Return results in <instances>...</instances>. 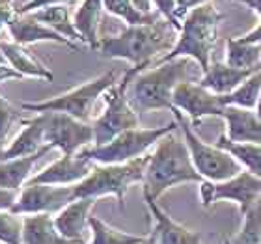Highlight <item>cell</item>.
I'll return each mask as SVG.
<instances>
[{"mask_svg":"<svg viewBox=\"0 0 261 244\" xmlns=\"http://www.w3.org/2000/svg\"><path fill=\"white\" fill-rule=\"evenodd\" d=\"M177 38L179 32L161 17L149 24H135L116 36H105L97 45V52L105 58L125 60L133 67H147L153 58L168 55Z\"/></svg>","mask_w":261,"mask_h":244,"instance_id":"1","label":"cell"},{"mask_svg":"<svg viewBox=\"0 0 261 244\" xmlns=\"http://www.w3.org/2000/svg\"><path fill=\"white\" fill-rule=\"evenodd\" d=\"M183 183H203V177L196 172L185 140L170 132L159 142L149 157L142 194L159 200L166 190Z\"/></svg>","mask_w":261,"mask_h":244,"instance_id":"2","label":"cell"},{"mask_svg":"<svg viewBox=\"0 0 261 244\" xmlns=\"http://www.w3.org/2000/svg\"><path fill=\"white\" fill-rule=\"evenodd\" d=\"M222 19L224 15L215 8L213 2H207L189 11L181 21L179 38H177L175 47L168 55L159 58L155 65L175 60V58H192L205 73L213 64V52L217 47L218 28H220Z\"/></svg>","mask_w":261,"mask_h":244,"instance_id":"3","label":"cell"},{"mask_svg":"<svg viewBox=\"0 0 261 244\" xmlns=\"http://www.w3.org/2000/svg\"><path fill=\"white\" fill-rule=\"evenodd\" d=\"M187 58L157 64L146 73H138L129 86V101L136 112L153 110H174L172 97L181 82L189 80Z\"/></svg>","mask_w":261,"mask_h":244,"instance_id":"4","label":"cell"},{"mask_svg":"<svg viewBox=\"0 0 261 244\" xmlns=\"http://www.w3.org/2000/svg\"><path fill=\"white\" fill-rule=\"evenodd\" d=\"M149 157L151 153L125 164H95L92 174L75 184L76 200L79 198L99 200L103 196H114L120 203V209H125V192L133 184L144 181Z\"/></svg>","mask_w":261,"mask_h":244,"instance_id":"5","label":"cell"},{"mask_svg":"<svg viewBox=\"0 0 261 244\" xmlns=\"http://www.w3.org/2000/svg\"><path fill=\"white\" fill-rule=\"evenodd\" d=\"M144 67H130L125 71V75L120 82H116L109 92L105 93V106L103 114L93 121V146H105L116 136L123 134L127 130L140 127L138 123V112L133 109L129 101V86L135 80V76L142 73Z\"/></svg>","mask_w":261,"mask_h":244,"instance_id":"6","label":"cell"},{"mask_svg":"<svg viewBox=\"0 0 261 244\" xmlns=\"http://www.w3.org/2000/svg\"><path fill=\"white\" fill-rule=\"evenodd\" d=\"M179 129L177 121H170L163 127H153V129H130L123 134L116 136L114 140H110L105 146H93L82 149L79 155L92 160L95 164H125L130 160L147 155V149L157 146L164 136L170 132H175Z\"/></svg>","mask_w":261,"mask_h":244,"instance_id":"7","label":"cell"},{"mask_svg":"<svg viewBox=\"0 0 261 244\" xmlns=\"http://www.w3.org/2000/svg\"><path fill=\"white\" fill-rule=\"evenodd\" d=\"M116 78H118L116 71H109V73H103V75L95 76V78L84 82L81 86L73 88L69 92L56 95V97L36 101V103L24 101L21 106L28 112H38V114L62 112V114H67L71 118H76V120L88 123V120L92 118L93 106L97 103V99L103 97L105 93L114 86L118 82Z\"/></svg>","mask_w":261,"mask_h":244,"instance_id":"8","label":"cell"},{"mask_svg":"<svg viewBox=\"0 0 261 244\" xmlns=\"http://www.w3.org/2000/svg\"><path fill=\"white\" fill-rule=\"evenodd\" d=\"M172 112H174V120L177 121V127L183 132V140L187 144L192 164H194L196 172L203 177V181L222 183V181L231 179L243 172L241 164L228 151L220 149L217 144H207L205 140H201L183 112L175 109Z\"/></svg>","mask_w":261,"mask_h":244,"instance_id":"9","label":"cell"},{"mask_svg":"<svg viewBox=\"0 0 261 244\" xmlns=\"http://www.w3.org/2000/svg\"><path fill=\"white\" fill-rule=\"evenodd\" d=\"M45 142L62 155H76L93 144V127L62 112H45Z\"/></svg>","mask_w":261,"mask_h":244,"instance_id":"10","label":"cell"},{"mask_svg":"<svg viewBox=\"0 0 261 244\" xmlns=\"http://www.w3.org/2000/svg\"><path fill=\"white\" fill-rule=\"evenodd\" d=\"M259 198L261 177L246 170L222 183H211V181L200 183V201L203 207H211L215 201L229 200L239 205L241 214H245Z\"/></svg>","mask_w":261,"mask_h":244,"instance_id":"11","label":"cell"},{"mask_svg":"<svg viewBox=\"0 0 261 244\" xmlns=\"http://www.w3.org/2000/svg\"><path fill=\"white\" fill-rule=\"evenodd\" d=\"M75 184L73 186H55V184H36L28 183L19 192L15 205L11 209L13 214H58L75 201Z\"/></svg>","mask_w":261,"mask_h":244,"instance_id":"12","label":"cell"},{"mask_svg":"<svg viewBox=\"0 0 261 244\" xmlns=\"http://www.w3.org/2000/svg\"><path fill=\"white\" fill-rule=\"evenodd\" d=\"M172 104L175 110H179L189 118L192 127H198L201 120L218 116L222 118L226 104L222 101V95L213 93L200 84V82L185 80L175 88Z\"/></svg>","mask_w":261,"mask_h":244,"instance_id":"13","label":"cell"},{"mask_svg":"<svg viewBox=\"0 0 261 244\" xmlns=\"http://www.w3.org/2000/svg\"><path fill=\"white\" fill-rule=\"evenodd\" d=\"M95 162L84 158L82 155H62L58 160L45 166L41 172L34 174L28 183L36 184H55V186H73L84 181L92 174Z\"/></svg>","mask_w":261,"mask_h":244,"instance_id":"14","label":"cell"},{"mask_svg":"<svg viewBox=\"0 0 261 244\" xmlns=\"http://www.w3.org/2000/svg\"><path fill=\"white\" fill-rule=\"evenodd\" d=\"M8 32H10L11 39L15 43L27 47L32 43H41V41H53V43L64 45L71 50H79V45L65 39L64 36L56 34L55 30H50L49 26H45L43 22H39L38 19H34L30 13L27 15H19L17 13L8 24Z\"/></svg>","mask_w":261,"mask_h":244,"instance_id":"15","label":"cell"},{"mask_svg":"<svg viewBox=\"0 0 261 244\" xmlns=\"http://www.w3.org/2000/svg\"><path fill=\"white\" fill-rule=\"evenodd\" d=\"M95 201H97L95 198H79L71 201L67 207H64L55 216V226L58 233L67 240L82 244V231L88 226L90 211L93 209Z\"/></svg>","mask_w":261,"mask_h":244,"instance_id":"16","label":"cell"},{"mask_svg":"<svg viewBox=\"0 0 261 244\" xmlns=\"http://www.w3.org/2000/svg\"><path fill=\"white\" fill-rule=\"evenodd\" d=\"M226 132L229 140L245 144H261V120L256 110H246L239 106H226L222 114Z\"/></svg>","mask_w":261,"mask_h":244,"instance_id":"17","label":"cell"},{"mask_svg":"<svg viewBox=\"0 0 261 244\" xmlns=\"http://www.w3.org/2000/svg\"><path fill=\"white\" fill-rule=\"evenodd\" d=\"M147 203V209L155 220V229L153 233L157 237V244H201L200 235L187 229L185 226L177 224L175 220L166 214V212L157 205V200L149 196H144Z\"/></svg>","mask_w":261,"mask_h":244,"instance_id":"18","label":"cell"},{"mask_svg":"<svg viewBox=\"0 0 261 244\" xmlns=\"http://www.w3.org/2000/svg\"><path fill=\"white\" fill-rule=\"evenodd\" d=\"M55 147L47 146L41 147L38 153L28 155V157H19V158H10L0 162V188H10V190H19L24 184H28V181L34 177V168L36 164L41 160L43 157H47Z\"/></svg>","mask_w":261,"mask_h":244,"instance_id":"19","label":"cell"},{"mask_svg":"<svg viewBox=\"0 0 261 244\" xmlns=\"http://www.w3.org/2000/svg\"><path fill=\"white\" fill-rule=\"evenodd\" d=\"M256 71L259 69H237L226 62H213L211 67L201 75L200 84L217 95H228L237 90L246 78H250Z\"/></svg>","mask_w":261,"mask_h":244,"instance_id":"20","label":"cell"},{"mask_svg":"<svg viewBox=\"0 0 261 244\" xmlns=\"http://www.w3.org/2000/svg\"><path fill=\"white\" fill-rule=\"evenodd\" d=\"M24 129L10 142V146L4 147V160L19 157H28L38 153L41 147L47 146L45 142V123L43 116L38 114L32 120H22Z\"/></svg>","mask_w":261,"mask_h":244,"instance_id":"21","label":"cell"},{"mask_svg":"<svg viewBox=\"0 0 261 244\" xmlns=\"http://www.w3.org/2000/svg\"><path fill=\"white\" fill-rule=\"evenodd\" d=\"M0 50H2L8 65H10L11 69H15L21 76L39 78V80H49V82L55 78L49 67H45L22 45L15 43V41H4V39H0Z\"/></svg>","mask_w":261,"mask_h":244,"instance_id":"22","label":"cell"},{"mask_svg":"<svg viewBox=\"0 0 261 244\" xmlns=\"http://www.w3.org/2000/svg\"><path fill=\"white\" fill-rule=\"evenodd\" d=\"M22 244H76L58 233L53 214H27L22 218Z\"/></svg>","mask_w":261,"mask_h":244,"instance_id":"23","label":"cell"},{"mask_svg":"<svg viewBox=\"0 0 261 244\" xmlns=\"http://www.w3.org/2000/svg\"><path fill=\"white\" fill-rule=\"evenodd\" d=\"M103 10V0H82L81 6L76 8L75 15H73L76 32L81 34L82 41L92 50H97V45L101 41L99 24H101Z\"/></svg>","mask_w":261,"mask_h":244,"instance_id":"24","label":"cell"},{"mask_svg":"<svg viewBox=\"0 0 261 244\" xmlns=\"http://www.w3.org/2000/svg\"><path fill=\"white\" fill-rule=\"evenodd\" d=\"M30 15L34 19H38L39 22H43L45 26H49L50 30H55L56 34L64 36L65 39H69L73 43H84L81 38V34L76 32L75 22L71 19L69 8L67 6H50V8H43V10L32 11Z\"/></svg>","mask_w":261,"mask_h":244,"instance_id":"25","label":"cell"},{"mask_svg":"<svg viewBox=\"0 0 261 244\" xmlns=\"http://www.w3.org/2000/svg\"><path fill=\"white\" fill-rule=\"evenodd\" d=\"M220 149L228 151L241 164V168L261 177V144H245V142L229 140L226 134H220L215 142Z\"/></svg>","mask_w":261,"mask_h":244,"instance_id":"26","label":"cell"},{"mask_svg":"<svg viewBox=\"0 0 261 244\" xmlns=\"http://www.w3.org/2000/svg\"><path fill=\"white\" fill-rule=\"evenodd\" d=\"M224 62L237 69H261V45L245 43L241 38H228Z\"/></svg>","mask_w":261,"mask_h":244,"instance_id":"27","label":"cell"},{"mask_svg":"<svg viewBox=\"0 0 261 244\" xmlns=\"http://www.w3.org/2000/svg\"><path fill=\"white\" fill-rule=\"evenodd\" d=\"M259 95H261V69L256 71L250 78H246L237 90H233L228 95H222V101L226 106H239V109H246V110H256Z\"/></svg>","mask_w":261,"mask_h":244,"instance_id":"28","label":"cell"},{"mask_svg":"<svg viewBox=\"0 0 261 244\" xmlns=\"http://www.w3.org/2000/svg\"><path fill=\"white\" fill-rule=\"evenodd\" d=\"M88 226L92 229V240L88 244H142L146 240V237H136L112 228L97 216H90Z\"/></svg>","mask_w":261,"mask_h":244,"instance_id":"29","label":"cell"},{"mask_svg":"<svg viewBox=\"0 0 261 244\" xmlns=\"http://www.w3.org/2000/svg\"><path fill=\"white\" fill-rule=\"evenodd\" d=\"M105 10L109 11L110 15L118 17L123 22H127V26H135V24H149L161 19L157 11L153 13H142L140 10H136L133 0H103Z\"/></svg>","mask_w":261,"mask_h":244,"instance_id":"30","label":"cell"},{"mask_svg":"<svg viewBox=\"0 0 261 244\" xmlns=\"http://www.w3.org/2000/svg\"><path fill=\"white\" fill-rule=\"evenodd\" d=\"M243 226L231 244H261V198L243 214Z\"/></svg>","mask_w":261,"mask_h":244,"instance_id":"31","label":"cell"},{"mask_svg":"<svg viewBox=\"0 0 261 244\" xmlns=\"http://www.w3.org/2000/svg\"><path fill=\"white\" fill-rule=\"evenodd\" d=\"M0 244H22V218L11 211H0Z\"/></svg>","mask_w":261,"mask_h":244,"instance_id":"32","label":"cell"},{"mask_svg":"<svg viewBox=\"0 0 261 244\" xmlns=\"http://www.w3.org/2000/svg\"><path fill=\"white\" fill-rule=\"evenodd\" d=\"M15 121H22L21 116H19V110L8 99L0 95V147H4L6 138H8Z\"/></svg>","mask_w":261,"mask_h":244,"instance_id":"33","label":"cell"},{"mask_svg":"<svg viewBox=\"0 0 261 244\" xmlns=\"http://www.w3.org/2000/svg\"><path fill=\"white\" fill-rule=\"evenodd\" d=\"M175 2H177V0H153V6L157 8L159 15L163 17V19H166V21L179 32L181 21L177 19V15H175Z\"/></svg>","mask_w":261,"mask_h":244,"instance_id":"34","label":"cell"},{"mask_svg":"<svg viewBox=\"0 0 261 244\" xmlns=\"http://www.w3.org/2000/svg\"><path fill=\"white\" fill-rule=\"evenodd\" d=\"M73 0H28L21 8H15L19 15H27V13H32V11L43 10V8H50V6H67Z\"/></svg>","mask_w":261,"mask_h":244,"instance_id":"35","label":"cell"},{"mask_svg":"<svg viewBox=\"0 0 261 244\" xmlns=\"http://www.w3.org/2000/svg\"><path fill=\"white\" fill-rule=\"evenodd\" d=\"M17 15V10L13 8V0H0V32L8 28L10 21Z\"/></svg>","mask_w":261,"mask_h":244,"instance_id":"36","label":"cell"},{"mask_svg":"<svg viewBox=\"0 0 261 244\" xmlns=\"http://www.w3.org/2000/svg\"><path fill=\"white\" fill-rule=\"evenodd\" d=\"M207 2H211V0H177V2H175V15H177L179 21H183V17H185L189 11L196 10V8L207 4Z\"/></svg>","mask_w":261,"mask_h":244,"instance_id":"37","label":"cell"},{"mask_svg":"<svg viewBox=\"0 0 261 244\" xmlns=\"http://www.w3.org/2000/svg\"><path fill=\"white\" fill-rule=\"evenodd\" d=\"M19 198V190L0 188V211H11Z\"/></svg>","mask_w":261,"mask_h":244,"instance_id":"38","label":"cell"},{"mask_svg":"<svg viewBox=\"0 0 261 244\" xmlns=\"http://www.w3.org/2000/svg\"><path fill=\"white\" fill-rule=\"evenodd\" d=\"M245 43H254V45H261V19L259 22H257L256 26L252 28L250 32L243 34V36H239Z\"/></svg>","mask_w":261,"mask_h":244,"instance_id":"39","label":"cell"},{"mask_svg":"<svg viewBox=\"0 0 261 244\" xmlns=\"http://www.w3.org/2000/svg\"><path fill=\"white\" fill-rule=\"evenodd\" d=\"M22 78L15 69H11L10 65H0V82H6V80H19Z\"/></svg>","mask_w":261,"mask_h":244,"instance_id":"40","label":"cell"},{"mask_svg":"<svg viewBox=\"0 0 261 244\" xmlns=\"http://www.w3.org/2000/svg\"><path fill=\"white\" fill-rule=\"evenodd\" d=\"M133 4L142 13H153V0H133Z\"/></svg>","mask_w":261,"mask_h":244,"instance_id":"41","label":"cell"},{"mask_svg":"<svg viewBox=\"0 0 261 244\" xmlns=\"http://www.w3.org/2000/svg\"><path fill=\"white\" fill-rule=\"evenodd\" d=\"M233 2H239V4H245L246 8H250L254 13L261 19V0H233Z\"/></svg>","mask_w":261,"mask_h":244,"instance_id":"42","label":"cell"},{"mask_svg":"<svg viewBox=\"0 0 261 244\" xmlns=\"http://www.w3.org/2000/svg\"><path fill=\"white\" fill-rule=\"evenodd\" d=\"M142 244H157V237H155V233H153V231H151V233L147 235L146 240H144V242H142Z\"/></svg>","mask_w":261,"mask_h":244,"instance_id":"43","label":"cell"},{"mask_svg":"<svg viewBox=\"0 0 261 244\" xmlns=\"http://www.w3.org/2000/svg\"><path fill=\"white\" fill-rule=\"evenodd\" d=\"M256 114H257V118L261 120V95H259V101H257V106H256Z\"/></svg>","mask_w":261,"mask_h":244,"instance_id":"44","label":"cell"},{"mask_svg":"<svg viewBox=\"0 0 261 244\" xmlns=\"http://www.w3.org/2000/svg\"><path fill=\"white\" fill-rule=\"evenodd\" d=\"M8 62H6V58H4V55H2V50H0V65H6Z\"/></svg>","mask_w":261,"mask_h":244,"instance_id":"45","label":"cell"},{"mask_svg":"<svg viewBox=\"0 0 261 244\" xmlns=\"http://www.w3.org/2000/svg\"><path fill=\"white\" fill-rule=\"evenodd\" d=\"M0 162H4V147H0Z\"/></svg>","mask_w":261,"mask_h":244,"instance_id":"46","label":"cell"},{"mask_svg":"<svg viewBox=\"0 0 261 244\" xmlns=\"http://www.w3.org/2000/svg\"><path fill=\"white\" fill-rule=\"evenodd\" d=\"M224 244H231V242H229V240H226V242H224Z\"/></svg>","mask_w":261,"mask_h":244,"instance_id":"47","label":"cell"}]
</instances>
